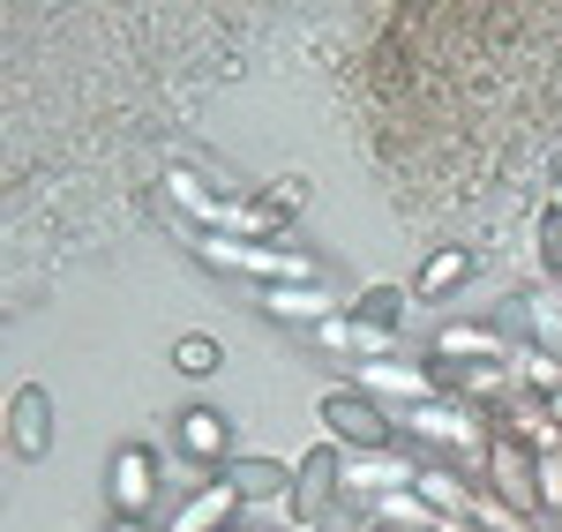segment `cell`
I'll list each match as a JSON object with an SVG mask.
<instances>
[{
    "instance_id": "1",
    "label": "cell",
    "mask_w": 562,
    "mask_h": 532,
    "mask_svg": "<svg viewBox=\"0 0 562 532\" xmlns=\"http://www.w3.org/2000/svg\"><path fill=\"white\" fill-rule=\"evenodd\" d=\"M397 428H405L413 443H442V450H458V457H465V473H480V465H487V443H495V420H487L480 405H450V398L397 412Z\"/></svg>"
},
{
    "instance_id": "2",
    "label": "cell",
    "mask_w": 562,
    "mask_h": 532,
    "mask_svg": "<svg viewBox=\"0 0 562 532\" xmlns=\"http://www.w3.org/2000/svg\"><path fill=\"white\" fill-rule=\"evenodd\" d=\"M203 263L211 270H240V278H262V285H323V263L301 256V248H270V240H225V233H203Z\"/></svg>"
},
{
    "instance_id": "3",
    "label": "cell",
    "mask_w": 562,
    "mask_h": 532,
    "mask_svg": "<svg viewBox=\"0 0 562 532\" xmlns=\"http://www.w3.org/2000/svg\"><path fill=\"white\" fill-rule=\"evenodd\" d=\"M352 390H360V398H375L390 420H397V412H413V405L442 398L435 367H420V360H368V367H352Z\"/></svg>"
},
{
    "instance_id": "4",
    "label": "cell",
    "mask_w": 562,
    "mask_h": 532,
    "mask_svg": "<svg viewBox=\"0 0 562 532\" xmlns=\"http://www.w3.org/2000/svg\"><path fill=\"white\" fill-rule=\"evenodd\" d=\"M293 510H301V532L346 510V450H307L293 465Z\"/></svg>"
},
{
    "instance_id": "5",
    "label": "cell",
    "mask_w": 562,
    "mask_h": 532,
    "mask_svg": "<svg viewBox=\"0 0 562 532\" xmlns=\"http://www.w3.org/2000/svg\"><path fill=\"white\" fill-rule=\"evenodd\" d=\"M390 428H397V420H390L375 398H360V390H330V398H323V435H338L346 450H397Z\"/></svg>"
},
{
    "instance_id": "6",
    "label": "cell",
    "mask_w": 562,
    "mask_h": 532,
    "mask_svg": "<svg viewBox=\"0 0 562 532\" xmlns=\"http://www.w3.org/2000/svg\"><path fill=\"white\" fill-rule=\"evenodd\" d=\"M487 480H495V495H503L510 510L540 518V473H532V450H525L518 435H503V428H495V443H487Z\"/></svg>"
},
{
    "instance_id": "7",
    "label": "cell",
    "mask_w": 562,
    "mask_h": 532,
    "mask_svg": "<svg viewBox=\"0 0 562 532\" xmlns=\"http://www.w3.org/2000/svg\"><path fill=\"white\" fill-rule=\"evenodd\" d=\"M413 480H420V465L397 457V450H346V495L352 502H383V495L413 488Z\"/></svg>"
},
{
    "instance_id": "8",
    "label": "cell",
    "mask_w": 562,
    "mask_h": 532,
    "mask_svg": "<svg viewBox=\"0 0 562 532\" xmlns=\"http://www.w3.org/2000/svg\"><path fill=\"white\" fill-rule=\"evenodd\" d=\"M435 383H442V390H458V405H503V398H518V383H510V367H503V360H435Z\"/></svg>"
},
{
    "instance_id": "9",
    "label": "cell",
    "mask_w": 562,
    "mask_h": 532,
    "mask_svg": "<svg viewBox=\"0 0 562 532\" xmlns=\"http://www.w3.org/2000/svg\"><path fill=\"white\" fill-rule=\"evenodd\" d=\"M495 420H503V435H518L532 457H548V450H562V420L548 398H532V390H518V398L495 405Z\"/></svg>"
},
{
    "instance_id": "10",
    "label": "cell",
    "mask_w": 562,
    "mask_h": 532,
    "mask_svg": "<svg viewBox=\"0 0 562 532\" xmlns=\"http://www.w3.org/2000/svg\"><path fill=\"white\" fill-rule=\"evenodd\" d=\"M315 346H323V353H346L352 367H368V360H397V330H375V322H360V315H330V322L315 330Z\"/></svg>"
},
{
    "instance_id": "11",
    "label": "cell",
    "mask_w": 562,
    "mask_h": 532,
    "mask_svg": "<svg viewBox=\"0 0 562 532\" xmlns=\"http://www.w3.org/2000/svg\"><path fill=\"white\" fill-rule=\"evenodd\" d=\"M240 510H248V502L225 488V480H203V488L166 518V532H233V525H240Z\"/></svg>"
},
{
    "instance_id": "12",
    "label": "cell",
    "mask_w": 562,
    "mask_h": 532,
    "mask_svg": "<svg viewBox=\"0 0 562 532\" xmlns=\"http://www.w3.org/2000/svg\"><path fill=\"white\" fill-rule=\"evenodd\" d=\"M113 510L121 518H150L158 510V457L150 450H121L113 457Z\"/></svg>"
},
{
    "instance_id": "13",
    "label": "cell",
    "mask_w": 562,
    "mask_h": 532,
    "mask_svg": "<svg viewBox=\"0 0 562 532\" xmlns=\"http://www.w3.org/2000/svg\"><path fill=\"white\" fill-rule=\"evenodd\" d=\"M217 480L240 495L248 510H262V502H293V473H285V465H270V457H225V473H217Z\"/></svg>"
},
{
    "instance_id": "14",
    "label": "cell",
    "mask_w": 562,
    "mask_h": 532,
    "mask_svg": "<svg viewBox=\"0 0 562 532\" xmlns=\"http://www.w3.org/2000/svg\"><path fill=\"white\" fill-rule=\"evenodd\" d=\"M45 443H53V405H45L38 383H23L8 398V450L15 457H45Z\"/></svg>"
},
{
    "instance_id": "15",
    "label": "cell",
    "mask_w": 562,
    "mask_h": 532,
    "mask_svg": "<svg viewBox=\"0 0 562 532\" xmlns=\"http://www.w3.org/2000/svg\"><path fill=\"white\" fill-rule=\"evenodd\" d=\"M518 338H503L495 322H450L435 330V360H510Z\"/></svg>"
},
{
    "instance_id": "16",
    "label": "cell",
    "mask_w": 562,
    "mask_h": 532,
    "mask_svg": "<svg viewBox=\"0 0 562 532\" xmlns=\"http://www.w3.org/2000/svg\"><path fill=\"white\" fill-rule=\"evenodd\" d=\"M262 308L278 315V322H315V330H323V322L338 315V301H330V285H270Z\"/></svg>"
},
{
    "instance_id": "17",
    "label": "cell",
    "mask_w": 562,
    "mask_h": 532,
    "mask_svg": "<svg viewBox=\"0 0 562 532\" xmlns=\"http://www.w3.org/2000/svg\"><path fill=\"white\" fill-rule=\"evenodd\" d=\"M503 367H510V383H518V390H532V398H555V390H562V360L548 353V346H532V338H518Z\"/></svg>"
},
{
    "instance_id": "18",
    "label": "cell",
    "mask_w": 562,
    "mask_h": 532,
    "mask_svg": "<svg viewBox=\"0 0 562 532\" xmlns=\"http://www.w3.org/2000/svg\"><path fill=\"white\" fill-rule=\"evenodd\" d=\"M525 315V330H532V346H548L562 360V285H540V293H525V308H510V322Z\"/></svg>"
},
{
    "instance_id": "19",
    "label": "cell",
    "mask_w": 562,
    "mask_h": 532,
    "mask_svg": "<svg viewBox=\"0 0 562 532\" xmlns=\"http://www.w3.org/2000/svg\"><path fill=\"white\" fill-rule=\"evenodd\" d=\"M413 495H420V502H435L442 518H465V502H473V473H450V465H420Z\"/></svg>"
},
{
    "instance_id": "20",
    "label": "cell",
    "mask_w": 562,
    "mask_h": 532,
    "mask_svg": "<svg viewBox=\"0 0 562 532\" xmlns=\"http://www.w3.org/2000/svg\"><path fill=\"white\" fill-rule=\"evenodd\" d=\"M458 278H473V256H465V248H435V256H428V270H420V285H413V293H420V301H435V293H450Z\"/></svg>"
},
{
    "instance_id": "21",
    "label": "cell",
    "mask_w": 562,
    "mask_h": 532,
    "mask_svg": "<svg viewBox=\"0 0 562 532\" xmlns=\"http://www.w3.org/2000/svg\"><path fill=\"white\" fill-rule=\"evenodd\" d=\"M180 450H188L195 465L225 457V420H217V412H188V420H180Z\"/></svg>"
},
{
    "instance_id": "22",
    "label": "cell",
    "mask_w": 562,
    "mask_h": 532,
    "mask_svg": "<svg viewBox=\"0 0 562 532\" xmlns=\"http://www.w3.org/2000/svg\"><path fill=\"white\" fill-rule=\"evenodd\" d=\"M166 195H173V203H180V211H188L195 225H211V218H217V195H211V188H203L195 173H188V166H173V173H166Z\"/></svg>"
},
{
    "instance_id": "23",
    "label": "cell",
    "mask_w": 562,
    "mask_h": 532,
    "mask_svg": "<svg viewBox=\"0 0 562 532\" xmlns=\"http://www.w3.org/2000/svg\"><path fill=\"white\" fill-rule=\"evenodd\" d=\"M532 473H540V510H548V518H562V450L532 457Z\"/></svg>"
},
{
    "instance_id": "24",
    "label": "cell",
    "mask_w": 562,
    "mask_h": 532,
    "mask_svg": "<svg viewBox=\"0 0 562 532\" xmlns=\"http://www.w3.org/2000/svg\"><path fill=\"white\" fill-rule=\"evenodd\" d=\"M352 315H360V322H375V330H390V315H405V293H397V285H375Z\"/></svg>"
},
{
    "instance_id": "25",
    "label": "cell",
    "mask_w": 562,
    "mask_h": 532,
    "mask_svg": "<svg viewBox=\"0 0 562 532\" xmlns=\"http://www.w3.org/2000/svg\"><path fill=\"white\" fill-rule=\"evenodd\" d=\"M173 367H180V375H211V367H217V346H211V338H180V346H173Z\"/></svg>"
},
{
    "instance_id": "26",
    "label": "cell",
    "mask_w": 562,
    "mask_h": 532,
    "mask_svg": "<svg viewBox=\"0 0 562 532\" xmlns=\"http://www.w3.org/2000/svg\"><path fill=\"white\" fill-rule=\"evenodd\" d=\"M540 248H548V270L562 278V211H548V225H540Z\"/></svg>"
},
{
    "instance_id": "27",
    "label": "cell",
    "mask_w": 562,
    "mask_h": 532,
    "mask_svg": "<svg viewBox=\"0 0 562 532\" xmlns=\"http://www.w3.org/2000/svg\"><path fill=\"white\" fill-rule=\"evenodd\" d=\"M532 532H562V518H548V510H540V518H532Z\"/></svg>"
},
{
    "instance_id": "28",
    "label": "cell",
    "mask_w": 562,
    "mask_h": 532,
    "mask_svg": "<svg viewBox=\"0 0 562 532\" xmlns=\"http://www.w3.org/2000/svg\"><path fill=\"white\" fill-rule=\"evenodd\" d=\"M113 532H150V525H143V518H121V525H113Z\"/></svg>"
},
{
    "instance_id": "29",
    "label": "cell",
    "mask_w": 562,
    "mask_h": 532,
    "mask_svg": "<svg viewBox=\"0 0 562 532\" xmlns=\"http://www.w3.org/2000/svg\"><path fill=\"white\" fill-rule=\"evenodd\" d=\"M548 211H562V180H555V203H548Z\"/></svg>"
},
{
    "instance_id": "30",
    "label": "cell",
    "mask_w": 562,
    "mask_h": 532,
    "mask_svg": "<svg viewBox=\"0 0 562 532\" xmlns=\"http://www.w3.org/2000/svg\"><path fill=\"white\" fill-rule=\"evenodd\" d=\"M548 405H555V420H562V390H555V398H548Z\"/></svg>"
}]
</instances>
